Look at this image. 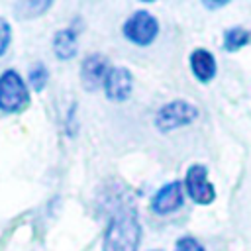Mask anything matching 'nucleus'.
<instances>
[{"mask_svg": "<svg viewBox=\"0 0 251 251\" xmlns=\"http://www.w3.org/2000/svg\"><path fill=\"white\" fill-rule=\"evenodd\" d=\"M110 69L112 67H110L106 55H102V53L88 55L80 63V84H82V88L88 90V92H94V90L102 88Z\"/></svg>", "mask_w": 251, "mask_h": 251, "instance_id": "6", "label": "nucleus"}, {"mask_svg": "<svg viewBox=\"0 0 251 251\" xmlns=\"http://www.w3.org/2000/svg\"><path fill=\"white\" fill-rule=\"evenodd\" d=\"M141 243V226L131 212L110 220L102 235V251H137Z\"/></svg>", "mask_w": 251, "mask_h": 251, "instance_id": "1", "label": "nucleus"}, {"mask_svg": "<svg viewBox=\"0 0 251 251\" xmlns=\"http://www.w3.org/2000/svg\"><path fill=\"white\" fill-rule=\"evenodd\" d=\"M12 43V25L6 18H0V57L8 51Z\"/></svg>", "mask_w": 251, "mask_h": 251, "instance_id": "14", "label": "nucleus"}, {"mask_svg": "<svg viewBox=\"0 0 251 251\" xmlns=\"http://www.w3.org/2000/svg\"><path fill=\"white\" fill-rule=\"evenodd\" d=\"M175 251H206V249L202 247V243H200L196 237L184 235V237H180V239L175 243Z\"/></svg>", "mask_w": 251, "mask_h": 251, "instance_id": "15", "label": "nucleus"}, {"mask_svg": "<svg viewBox=\"0 0 251 251\" xmlns=\"http://www.w3.org/2000/svg\"><path fill=\"white\" fill-rule=\"evenodd\" d=\"M104 94L112 102H124L133 92V75L126 67H112L104 80Z\"/></svg>", "mask_w": 251, "mask_h": 251, "instance_id": "8", "label": "nucleus"}, {"mask_svg": "<svg viewBox=\"0 0 251 251\" xmlns=\"http://www.w3.org/2000/svg\"><path fill=\"white\" fill-rule=\"evenodd\" d=\"M53 6L51 0H22L14 6V12L18 18H37V16H43L49 8Z\"/></svg>", "mask_w": 251, "mask_h": 251, "instance_id": "11", "label": "nucleus"}, {"mask_svg": "<svg viewBox=\"0 0 251 251\" xmlns=\"http://www.w3.org/2000/svg\"><path fill=\"white\" fill-rule=\"evenodd\" d=\"M182 186H184V192L188 194V198L194 204L208 206L216 200V188L208 180V169L200 163H194V165L188 167Z\"/></svg>", "mask_w": 251, "mask_h": 251, "instance_id": "5", "label": "nucleus"}, {"mask_svg": "<svg viewBox=\"0 0 251 251\" xmlns=\"http://www.w3.org/2000/svg\"><path fill=\"white\" fill-rule=\"evenodd\" d=\"M47 80H49V71H47V67L43 63H37V65H33L29 69L27 82H29V86H31L33 92H41L47 86Z\"/></svg>", "mask_w": 251, "mask_h": 251, "instance_id": "13", "label": "nucleus"}, {"mask_svg": "<svg viewBox=\"0 0 251 251\" xmlns=\"http://www.w3.org/2000/svg\"><path fill=\"white\" fill-rule=\"evenodd\" d=\"M29 88L22 75L14 69L4 71L0 75V110L4 114H20L29 106Z\"/></svg>", "mask_w": 251, "mask_h": 251, "instance_id": "2", "label": "nucleus"}, {"mask_svg": "<svg viewBox=\"0 0 251 251\" xmlns=\"http://www.w3.org/2000/svg\"><path fill=\"white\" fill-rule=\"evenodd\" d=\"M188 67H190V73L192 76L202 82V84H208L216 78V73H218V63H216V57L212 51L204 49V47H196L190 57H188Z\"/></svg>", "mask_w": 251, "mask_h": 251, "instance_id": "9", "label": "nucleus"}, {"mask_svg": "<svg viewBox=\"0 0 251 251\" xmlns=\"http://www.w3.org/2000/svg\"><path fill=\"white\" fill-rule=\"evenodd\" d=\"M122 33L129 43L149 47L159 35V20L147 10H137L124 22Z\"/></svg>", "mask_w": 251, "mask_h": 251, "instance_id": "4", "label": "nucleus"}, {"mask_svg": "<svg viewBox=\"0 0 251 251\" xmlns=\"http://www.w3.org/2000/svg\"><path fill=\"white\" fill-rule=\"evenodd\" d=\"M251 41V31L245 27H229L224 31V39L222 45L226 51H239L241 47H245Z\"/></svg>", "mask_w": 251, "mask_h": 251, "instance_id": "12", "label": "nucleus"}, {"mask_svg": "<svg viewBox=\"0 0 251 251\" xmlns=\"http://www.w3.org/2000/svg\"><path fill=\"white\" fill-rule=\"evenodd\" d=\"M184 204V186L178 180L163 184L151 198V210L159 216H169Z\"/></svg>", "mask_w": 251, "mask_h": 251, "instance_id": "7", "label": "nucleus"}, {"mask_svg": "<svg viewBox=\"0 0 251 251\" xmlns=\"http://www.w3.org/2000/svg\"><path fill=\"white\" fill-rule=\"evenodd\" d=\"M198 118V108L188 100H171L163 104L155 114V127L159 131H175L190 126Z\"/></svg>", "mask_w": 251, "mask_h": 251, "instance_id": "3", "label": "nucleus"}, {"mask_svg": "<svg viewBox=\"0 0 251 251\" xmlns=\"http://www.w3.org/2000/svg\"><path fill=\"white\" fill-rule=\"evenodd\" d=\"M53 53L59 61H69L76 55L78 51V37H76V31L71 29V27H63L59 31H55L53 35Z\"/></svg>", "mask_w": 251, "mask_h": 251, "instance_id": "10", "label": "nucleus"}, {"mask_svg": "<svg viewBox=\"0 0 251 251\" xmlns=\"http://www.w3.org/2000/svg\"><path fill=\"white\" fill-rule=\"evenodd\" d=\"M226 4H227V2H212V4H210V2H204V6H206V8H212V10H214V8H222V6H226Z\"/></svg>", "mask_w": 251, "mask_h": 251, "instance_id": "16", "label": "nucleus"}]
</instances>
